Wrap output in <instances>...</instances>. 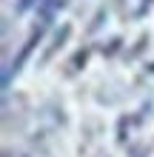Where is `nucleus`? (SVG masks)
Returning <instances> with one entry per match:
<instances>
[{"mask_svg": "<svg viewBox=\"0 0 154 157\" xmlns=\"http://www.w3.org/2000/svg\"><path fill=\"white\" fill-rule=\"evenodd\" d=\"M69 34H71V26H69V23H63V26H60V29H57V32H54V40H51V49L46 52V60H49V57H51V54H54V52H57V49H60V46H63V43H66V40H69Z\"/></svg>", "mask_w": 154, "mask_h": 157, "instance_id": "nucleus-3", "label": "nucleus"}, {"mask_svg": "<svg viewBox=\"0 0 154 157\" xmlns=\"http://www.w3.org/2000/svg\"><path fill=\"white\" fill-rule=\"evenodd\" d=\"M120 43H123L120 37H114V40H108V46H103V54H114L117 49H120Z\"/></svg>", "mask_w": 154, "mask_h": 157, "instance_id": "nucleus-6", "label": "nucleus"}, {"mask_svg": "<svg viewBox=\"0 0 154 157\" xmlns=\"http://www.w3.org/2000/svg\"><path fill=\"white\" fill-rule=\"evenodd\" d=\"M43 32H46V26H34V29H32V34H29V40L23 43V49L17 52V57H14L12 63H9V69L3 71V89H9V86H12V77H14L17 71L23 69V63L29 60V54H32V49H34V46H37V43L43 40Z\"/></svg>", "mask_w": 154, "mask_h": 157, "instance_id": "nucleus-1", "label": "nucleus"}, {"mask_svg": "<svg viewBox=\"0 0 154 157\" xmlns=\"http://www.w3.org/2000/svg\"><path fill=\"white\" fill-rule=\"evenodd\" d=\"M148 71H154V63H151V66H148Z\"/></svg>", "mask_w": 154, "mask_h": 157, "instance_id": "nucleus-7", "label": "nucleus"}, {"mask_svg": "<svg viewBox=\"0 0 154 157\" xmlns=\"http://www.w3.org/2000/svg\"><path fill=\"white\" fill-rule=\"evenodd\" d=\"M86 60H88V49H80L74 57H71V66H74V69H83V66H86Z\"/></svg>", "mask_w": 154, "mask_h": 157, "instance_id": "nucleus-4", "label": "nucleus"}, {"mask_svg": "<svg viewBox=\"0 0 154 157\" xmlns=\"http://www.w3.org/2000/svg\"><path fill=\"white\" fill-rule=\"evenodd\" d=\"M40 3V0H17V3H14V12L17 14H23V12H29V9L32 6H37Z\"/></svg>", "mask_w": 154, "mask_h": 157, "instance_id": "nucleus-5", "label": "nucleus"}, {"mask_svg": "<svg viewBox=\"0 0 154 157\" xmlns=\"http://www.w3.org/2000/svg\"><path fill=\"white\" fill-rule=\"evenodd\" d=\"M66 6V0H40L37 3V14H40V26H49L54 20V12Z\"/></svg>", "mask_w": 154, "mask_h": 157, "instance_id": "nucleus-2", "label": "nucleus"}]
</instances>
